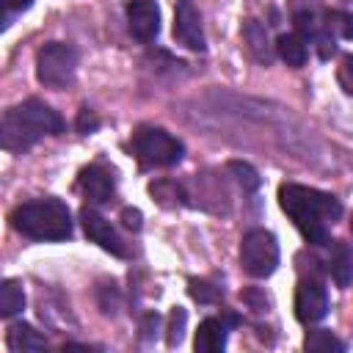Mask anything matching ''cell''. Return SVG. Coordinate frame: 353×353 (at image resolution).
<instances>
[{
	"label": "cell",
	"mask_w": 353,
	"mask_h": 353,
	"mask_svg": "<svg viewBox=\"0 0 353 353\" xmlns=\"http://www.w3.org/2000/svg\"><path fill=\"white\" fill-rule=\"evenodd\" d=\"M279 204L281 210L292 218L298 232L303 234L306 243L312 245H325L328 243V223L339 221L342 204L331 193L303 188V185H281L279 188Z\"/></svg>",
	"instance_id": "obj_1"
},
{
	"label": "cell",
	"mask_w": 353,
	"mask_h": 353,
	"mask_svg": "<svg viewBox=\"0 0 353 353\" xmlns=\"http://www.w3.org/2000/svg\"><path fill=\"white\" fill-rule=\"evenodd\" d=\"M63 119L44 102L28 99L11 110H6L0 124V143L6 152H28L44 135H61Z\"/></svg>",
	"instance_id": "obj_2"
},
{
	"label": "cell",
	"mask_w": 353,
	"mask_h": 353,
	"mask_svg": "<svg viewBox=\"0 0 353 353\" xmlns=\"http://www.w3.org/2000/svg\"><path fill=\"white\" fill-rule=\"evenodd\" d=\"M11 226L30 237V240H41V243H58V240H69L72 237V215L69 207L61 199H33L25 201L19 207H14L11 212Z\"/></svg>",
	"instance_id": "obj_3"
},
{
	"label": "cell",
	"mask_w": 353,
	"mask_h": 353,
	"mask_svg": "<svg viewBox=\"0 0 353 353\" xmlns=\"http://www.w3.org/2000/svg\"><path fill=\"white\" fill-rule=\"evenodd\" d=\"M132 152L146 168H168L185 157L182 141L160 127H138L132 135Z\"/></svg>",
	"instance_id": "obj_4"
},
{
	"label": "cell",
	"mask_w": 353,
	"mask_h": 353,
	"mask_svg": "<svg viewBox=\"0 0 353 353\" xmlns=\"http://www.w3.org/2000/svg\"><path fill=\"white\" fill-rule=\"evenodd\" d=\"M77 72V50L66 41H50L36 52V77L47 88H69Z\"/></svg>",
	"instance_id": "obj_5"
},
{
	"label": "cell",
	"mask_w": 353,
	"mask_h": 353,
	"mask_svg": "<svg viewBox=\"0 0 353 353\" xmlns=\"http://www.w3.org/2000/svg\"><path fill=\"white\" fill-rule=\"evenodd\" d=\"M243 270L254 279H268L279 265V243L265 229H251L240 243Z\"/></svg>",
	"instance_id": "obj_6"
},
{
	"label": "cell",
	"mask_w": 353,
	"mask_h": 353,
	"mask_svg": "<svg viewBox=\"0 0 353 353\" xmlns=\"http://www.w3.org/2000/svg\"><path fill=\"white\" fill-rule=\"evenodd\" d=\"M174 39L179 44H185L193 52H204L207 41H204V28H201V14L193 6V0H179L176 11H174Z\"/></svg>",
	"instance_id": "obj_7"
},
{
	"label": "cell",
	"mask_w": 353,
	"mask_h": 353,
	"mask_svg": "<svg viewBox=\"0 0 353 353\" xmlns=\"http://www.w3.org/2000/svg\"><path fill=\"white\" fill-rule=\"evenodd\" d=\"M328 314V295H325V287L320 281H309L303 279L295 290V317L306 325L312 323H320L323 317Z\"/></svg>",
	"instance_id": "obj_8"
},
{
	"label": "cell",
	"mask_w": 353,
	"mask_h": 353,
	"mask_svg": "<svg viewBox=\"0 0 353 353\" xmlns=\"http://www.w3.org/2000/svg\"><path fill=\"white\" fill-rule=\"evenodd\" d=\"M80 223H83L85 237H88L91 243H97L99 248L110 251L113 256H124V254H127L124 240L119 237V232H116V229L110 226V221H108V218H102L97 210L83 207V212H80Z\"/></svg>",
	"instance_id": "obj_9"
},
{
	"label": "cell",
	"mask_w": 353,
	"mask_h": 353,
	"mask_svg": "<svg viewBox=\"0 0 353 353\" xmlns=\"http://www.w3.org/2000/svg\"><path fill=\"white\" fill-rule=\"evenodd\" d=\"M240 323L237 314H221V317H207L201 320L199 331H196V339H193V347L199 353H221L226 347V336H229V328H234Z\"/></svg>",
	"instance_id": "obj_10"
},
{
	"label": "cell",
	"mask_w": 353,
	"mask_h": 353,
	"mask_svg": "<svg viewBox=\"0 0 353 353\" xmlns=\"http://www.w3.org/2000/svg\"><path fill=\"white\" fill-rule=\"evenodd\" d=\"M127 28L138 41H152L160 30V8L154 0H130L127 3Z\"/></svg>",
	"instance_id": "obj_11"
},
{
	"label": "cell",
	"mask_w": 353,
	"mask_h": 353,
	"mask_svg": "<svg viewBox=\"0 0 353 353\" xmlns=\"http://www.w3.org/2000/svg\"><path fill=\"white\" fill-rule=\"evenodd\" d=\"M77 188H80L83 196H85L88 201H94V204H105V201H110L113 193H116V182H113L110 171H105L102 165H88V168H83L80 176H77Z\"/></svg>",
	"instance_id": "obj_12"
},
{
	"label": "cell",
	"mask_w": 353,
	"mask_h": 353,
	"mask_svg": "<svg viewBox=\"0 0 353 353\" xmlns=\"http://www.w3.org/2000/svg\"><path fill=\"white\" fill-rule=\"evenodd\" d=\"M243 39H245L248 52H251L259 63L270 66L273 50H270V41H268V30H265V25H262L259 19H245V22H243Z\"/></svg>",
	"instance_id": "obj_13"
},
{
	"label": "cell",
	"mask_w": 353,
	"mask_h": 353,
	"mask_svg": "<svg viewBox=\"0 0 353 353\" xmlns=\"http://www.w3.org/2000/svg\"><path fill=\"white\" fill-rule=\"evenodd\" d=\"M328 270H331V279L336 281V287H342V290L353 281V251L347 248V243H339V240L331 243Z\"/></svg>",
	"instance_id": "obj_14"
},
{
	"label": "cell",
	"mask_w": 353,
	"mask_h": 353,
	"mask_svg": "<svg viewBox=\"0 0 353 353\" xmlns=\"http://www.w3.org/2000/svg\"><path fill=\"white\" fill-rule=\"evenodd\" d=\"M8 347L14 353H25V350H44L47 347V339L28 323H14L8 328V336H6Z\"/></svg>",
	"instance_id": "obj_15"
},
{
	"label": "cell",
	"mask_w": 353,
	"mask_h": 353,
	"mask_svg": "<svg viewBox=\"0 0 353 353\" xmlns=\"http://www.w3.org/2000/svg\"><path fill=\"white\" fill-rule=\"evenodd\" d=\"M276 55L292 69L303 66L306 63V39L298 33H281L276 39Z\"/></svg>",
	"instance_id": "obj_16"
},
{
	"label": "cell",
	"mask_w": 353,
	"mask_h": 353,
	"mask_svg": "<svg viewBox=\"0 0 353 353\" xmlns=\"http://www.w3.org/2000/svg\"><path fill=\"white\" fill-rule=\"evenodd\" d=\"M25 306V292H22V281L17 279H6L0 287V317H14L17 312H22Z\"/></svg>",
	"instance_id": "obj_17"
},
{
	"label": "cell",
	"mask_w": 353,
	"mask_h": 353,
	"mask_svg": "<svg viewBox=\"0 0 353 353\" xmlns=\"http://www.w3.org/2000/svg\"><path fill=\"white\" fill-rule=\"evenodd\" d=\"M303 347L312 350V353H342V350H345V342H339L331 331L317 328V331H309V334H306Z\"/></svg>",
	"instance_id": "obj_18"
},
{
	"label": "cell",
	"mask_w": 353,
	"mask_h": 353,
	"mask_svg": "<svg viewBox=\"0 0 353 353\" xmlns=\"http://www.w3.org/2000/svg\"><path fill=\"white\" fill-rule=\"evenodd\" d=\"M149 193L163 204V207H176V204H188L185 199V190L176 185V182H171V179H160V182H154L152 188H149Z\"/></svg>",
	"instance_id": "obj_19"
},
{
	"label": "cell",
	"mask_w": 353,
	"mask_h": 353,
	"mask_svg": "<svg viewBox=\"0 0 353 353\" xmlns=\"http://www.w3.org/2000/svg\"><path fill=\"white\" fill-rule=\"evenodd\" d=\"M185 323H188V314H185V309L182 306H174L171 309V314H168V334H165V345L168 347H176L179 342H182V336H185Z\"/></svg>",
	"instance_id": "obj_20"
},
{
	"label": "cell",
	"mask_w": 353,
	"mask_h": 353,
	"mask_svg": "<svg viewBox=\"0 0 353 353\" xmlns=\"http://www.w3.org/2000/svg\"><path fill=\"white\" fill-rule=\"evenodd\" d=\"M226 168H229V174L243 185V190L254 193V190L259 188V176H256V171H254L248 163H243V160H232Z\"/></svg>",
	"instance_id": "obj_21"
},
{
	"label": "cell",
	"mask_w": 353,
	"mask_h": 353,
	"mask_svg": "<svg viewBox=\"0 0 353 353\" xmlns=\"http://www.w3.org/2000/svg\"><path fill=\"white\" fill-rule=\"evenodd\" d=\"M188 292H190V298L199 301V303H215V301L221 298V287H215V284H210V281H199V279H190V281H188Z\"/></svg>",
	"instance_id": "obj_22"
},
{
	"label": "cell",
	"mask_w": 353,
	"mask_h": 353,
	"mask_svg": "<svg viewBox=\"0 0 353 353\" xmlns=\"http://www.w3.org/2000/svg\"><path fill=\"white\" fill-rule=\"evenodd\" d=\"M325 25H328L331 33H339L342 39H353V14H347V11H331Z\"/></svg>",
	"instance_id": "obj_23"
},
{
	"label": "cell",
	"mask_w": 353,
	"mask_h": 353,
	"mask_svg": "<svg viewBox=\"0 0 353 353\" xmlns=\"http://www.w3.org/2000/svg\"><path fill=\"white\" fill-rule=\"evenodd\" d=\"M320 28H323V25L314 19V14H309V11H298V14H295V33L303 36L306 41H309V39L314 41V36L320 33Z\"/></svg>",
	"instance_id": "obj_24"
},
{
	"label": "cell",
	"mask_w": 353,
	"mask_h": 353,
	"mask_svg": "<svg viewBox=\"0 0 353 353\" xmlns=\"http://www.w3.org/2000/svg\"><path fill=\"white\" fill-rule=\"evenodd\" d=\"M336 80H339L342 91L353 97V52L342 55V61H339V69H336Z\"/></svg>",
	"instance_id": "obj_25"
},
{
	"label": "cell",
	"mask_w": 353,
	"mask_h": 353,
	"mask_svg": "<svg viewBox=\"0 0 353 353\" xmlns=\"http://www.w3.org/2000/svg\"><path fill=\"white\" fill-rule=\"evenodd\" d=\"M314 44H317V55H320L323 61H328V58L336 52V41H334V33L328 30V25L320 28V33L314 36Z\"/></svg>",
	"instance_id": "obj_26"
},
{
	"label": "cell",
	"mask_w": 353,
	"mask_h": 353,
	"mask_svg": "<svg viewBox=\"0 0 353 353\" xmlns=\"http://www.w3.org/2000/svg\"><path fill=\"white\" fill-rule=\"evenodd\" d=\"M74 127H77V132H83V135H88V132H94L97 127H99V116L91 110V108H80V113H77V121H74Z\"/></svg>",
	"instance_id": "obj_27"
},
{
	"label": "cell",
	"mask_w": 353,
	"mask_h": 353,
	"mask_svg": "<svg viewBox=\"0 0 353 353\" xmlns=\"http://www.w3.org/2000/svg\"><path fill=\"white\" fill-rule=\"evenodd\" d=\"M0 6H3V28H8L11 25V17L28 11L33 6V0H0Z\"/></svg>",
	"instance_id": "obj_28"
},
{
	"label": "cell",
	"mask_w": 353,
	"mask_h": 353,
	"mask_svg": "<svg viewBox=\"0 0 353 353\" xmlns=\"http://www.w3.org/2000/svg\"><path fill=\"white\" fill-rule=\"evenodd\" d=\"M243 301L251 303L254 312H268V298H265L259 290H245V292H243Z\"/></svg>",
	"instance_id": "obj_29"
},
{
	"label": "cell",
	"mask_w": 353,
	"mask_h": 353,
	"mask_svg": "<svg viewBox=\"0 0 353 353\" xmlns=\"http://www.w3.org/2000/svg\"><path fill=\"white\" fill-rule=\"evenodd\" d=\"M121 223H124L127 229L138 232V229H141V210H135V207H127V210H121Z\"/></svg>",
	"instance_id": "obj_30"
},
{
	"label": "cell",
	"mask_w": 353,
	"mask_h": 353,
	"mask_svg": "<svg viewBox=\"0 0 353 353\" xmlns=\"http://www.w3.org/2000/svg\"><path fill=\"white\" fill-rule=\"evenodd\" d=\"M157 325H160V317H157L154 312L143 314V320H141V336H143V339H152V334L157 331Z\"/></svg>",
	"instance_id": "obj_31"
},
{
	"label": "cell",
	"mask_w": 353,
	"mask_h": 353,
	"mask_svg": "<svg viewBox=\"0 0 353 353\" xmlns=\"http://www.w3.org/2000/svg\"><path fill=\"white\" fill-rule=\"evenodd\" d=\"M350 232H353V221H350Z\"/></svg>",
	"instance_id": "obj_32"
}]
</instances>
